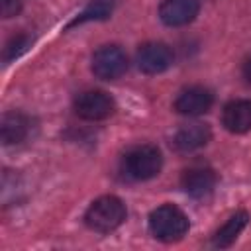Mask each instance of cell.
Here are the masks:
<instances>
[{
    "mask_svg": "<svg viewBox=\"0 0 251 251\" xmlns=\"http://www.w3.org/2000/svg\"><path fill=\"white\" fill-rule=\"evenodd\" d=\"M0 10L4 18L18 16L22 10V0H0Z\"/></svg>",
    "mask_w": 251,
    "mask_h": 251,
    "instance_id": "cell-16",
    "label": "cell"
},
{
    "mask_svg": "<svg viewBox=\"0 0 251 251\" xmlns=\"http://www.w3.org/2000/svg\"><path fill=\"white\" fill-rule=\"evenodd\" d=\"M247 222H249V214L245 212V210H239V212H235L216 233H214V237H212V245L214 247H220V249H224V247H229L235 239H237V235L243 231V227L247 226Z\"/></svg>",
    "mask_w": 251,
    "mask_h": 251,
    "instance_id": "cell-13",
    "label": "cell"
},
{
    "mask_svg": "<svg viewBox=\"0 0 251 251\" xmlns=\"http://www.w3.org/2000/svg\"><path fill=\"white\" fill-rule=\"evenodd\" d=\"M149 231L159 241H178L188 231V218L180 208L173 204H163L149 214Z\"/></svg>",
    "mask_w": 251,
    "mask_h": 251,
    "instance_id": "cell-2",
    "label": "cell"
},
{
    "mask_svg": "<svg viewBox=\"0 0 251 251\" xmlns=\"http://www.w3.org/2000/svg\"><path fill=\"white\" fill-rule=\"evenodd\" d=\"M29 43H31V37H27V35H16V37H12V39L6 43V47H4L2 59H4L6 63L12 61V59H18L22 53L27 51Z\"/></svg>",
    "mask_w": 251,
    "mask_h": 251,
    "instance_id": "cell-15",
    "label": "cell"
},
{
    "mask_svg": "<svg viewBox=\"0 0 251 251\" xmlns=\"http://www.w3.org/2000/svg\"><path fill=\"white\" fill-rule=\"evenodd\" d=\"M214 94L206 86H190L178 94L175 100V110L182 116H200L210 110Z\"/></svg>",
    "mask_w": 251,
    "mask_h": 251,
    "instance_id": "cell-9",
    "label": "cell"
},
{
    "mask_svg": "<svg viewBox=\"0 0 251 251\" xmlns=\"http://www.w3.org/2000/svg\"><path fill=\"white\" fill-rule=\"evenodd\" d=\"M216 173L210 167L204 165H194L190 169H186L182 173L180 178V186L182 190L192 196V198H204L208 194H212L214 186H216Z\"/></svg>",
    "mask_w": 251,
    "mask_h": 251,
    "instance_id": "cell-7",
    "label": "cell"
},
{
    "mask_svg": "<svg viewBox=\"0 0 251 251\" xmlns=\"http://www.w3.org/2000/svg\"><path fill=\"white\" fill-rule=\"evenodd\" d=\"M243 76L251 82V55L245 59V63H243Z\"/></svg>",
    "mask_w": 251,
    "mask_h": 251,
    "instance_id": "cell-17",
    "label": "cell"
},
{
    "mask_svg": "<svg viewBox=\"0 0 251 251\" xmlns=\"http://www.w3.org/2000/svg\"><path fill=\"white\" fill-rule=\"evenodd\" d=\"M173 65V51L161 41L143 43L137 49V67L145 75H159Z\"/></svg>",
    "mask_w": 251,
    "mask_h": 251,
    "instance_id": "cell-6",
    "label": "cell"
},
{
    "mask_svg": "<svg viewBox=\"0 0 251 251\" xmlns=\"http://www.w3.org/2000/svg\"><path fill=\"white\" fill-rule=\"evenodd\" d=\"M198 0H163L159 6V18L169 27H180L190 24L198 16Z\"/></svg>",
    "mask_w": 251,
    "mask_h": 251,
    "instance_id": "cell-8",
    "label": "cell"
},
{
    "mask_svg": "<svg viewBox=\"0 0 251 251\" xmlns=\"http://www.w3.org/2000/svg\"><path fill=\"white\" fill-rule=\"evenodd\" d=\"M90 69L100 80H116L127 71V57L118 45H104L92 55Z\"/></svg>",
    "mask_w": 251,
    "mask_h": 251,
    "instance_id": "cell-4",
    "label": "cell"
},
{
    "mask_svg": "<svg viewBox=\"0 0 251 251\" xmlns=\"http://www.w3.org/2000/svg\"><path fill=\"white\" fill-rule=\"evenodd\" d=\"M116 110L114 98L104 90H84L75 100V112L78 118L88 122H98L112 116Z\"/></svg>",
    "mask_w": 251,
    "mask_h": 251,
    "instance_id": "cell-5",
    "label": "cell"
},
{
    "mask_svg": "<svg viewBox=\"0 0 251 251\" xmlns=\"http://www.w3.org/2000/svg\"><path fill=\"white\" fill-rule=\"evenodd\" d=\"M124 220H126V204L114 194L96 198L84 214V224L98 233H110L118 229L124 224Z\"/></svg>",
    "mask_w": 251,
    "mask_h": 251,
    "instance_id": "cell-1",
    "label": "cell"
},
{
    "mask_svg": "<svg viewBox=\"0 0 251 251\" xmlns=\"http://www.w3.org/2000/svg\"><path fill=\"white\" fill-rule=\"evenodd\" d=\"M29 133V118L20 114V112H8L2 116V126H0V135L4 145L20 143L27 137Z\"/></svg>",
    "mask_w": 251,
    "mask_h": 251,
    "instance_id": "cell-12",
    "label": "cell"
},
{
    "mask_svg": "<svg viewBox=\"0 0 251 251\" xmlns=\"http://www.w3.org/2000/svg\"><path fill=\"white\" fill-rule=\"evenodd\" d=\"M114 10V0H90L84 10L69 24V27L86 24V22H100V20H108L110 14Z\"/></svg>",
    "mask_w": 251,
    "mask_h": 251,
    "instance_id": "cell-14",
    "label": "cell"
},
{
    "mask_svg": "<svg viewBox=\"0 0 251 251\" xmlns=\"http://www.w3.org/2000/svg\"><path fill=\"white\" fill-rule=\"evenodd\" d=\"M212 137V131L206 124H188L182 126L175 137H173V147L178 153H192L200 147H204Z\"/></svg>",
    "mask_w": 251,
    "mask_h": 251,
    "instance_id": "cell-11",
    "label": "cell"
},
{
    "mask_svg": "<svg viewBox=\"0 0 251 251\" xmlns=\"http://www.w3.org/2000/svg\"><path fill=\"white\" fill-rule=\"evenodd\" d=\"M222 124L231 133L251 131V100H231L224 106Z\"/></svg>",
    "mask_w": 251,
    "mask_h": 251,
    "instance_id": "cell-10",
    "label": "cell"
},
{
    "mask_svg": "<svg viewBox=\"0 0 251 251\" xmlns=\"http://www.w3.org/2000/svg\"><path fill=\"white\" fill-rule=\"evenodd\" d=\"M163 157L155 145H135L124 157V173L133 180H149L161 173Z\"/></svg>",
    "mask_w": 251,
    "mask_h": 251,
    "instance_id": "cell-3",
    "label": "cell"
}]
</instances>
